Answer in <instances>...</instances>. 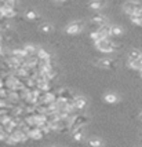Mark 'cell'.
<instances>
[{
  "label": "cell",
  "mask_w": 142,
  "mask_h": 147,
  "mask_svg": "<svg viewBox=\"0 0 142 147\" xmlns=\"http://www.w3.org/2000/svg\"><path fill=\"white\" fill-rule=\"evenodd\" d=\"M82 30H83V22H80V21L71 22L69 25L66 26V33L68 34H77Z\"/></svg>",
  "instance_id": "3957f363"
},
{
  "label": "cell",
  "mask_w": 142,
  "mask_h": 147,
  "mask_svg": "<svg viewBox=\"0 0 142 147\" xmlns=\"http://www.w3.org/2000/svg\"><path fill=\"white\" fill-rule=\"evenodd\" d=\"M88 144H90V146H102V140L94 138V139H90V140H88Z\"/></svg>",
  "instance_id": "d6986e66"
},
{
  "label": "cell",
  "mask_w": 142,
  "mask_h": 147,
  "mask_svg": "<svg viewBox=\"0 0 142 147\" xmlns=\"http://www.w3.org/2000/svg\"><path fill=\"white\" fill-rule=\"evenodd\" d=\"M138 25H139V26H142V18L139 19V22H138Z\"/></svg>",
  "instance_id": "7402d4cb"
},
{
  "label": "cell",
  "mask_w": 142,
  "mask_h": 147,
  "mask_svg": "<svg viewBox=\"0 0 142 147\" xmlns=\"http://www.w3.org/2000/svg\"><path fill=\"white\" fill-rule=\"evenodd\" d=\"M58 95H59V99H64V100H68V99H73L75 95L69 88H58Z\"/></svg>",
  "instance_id": "8992f818"
},
{
  "label": "cell",
  "mask_w": 142,
  "mask_h": 147,
  "mask_svg": "<svg viewBox=\"0 0 142 147\" xmlns=\"http://www.w3.org/2000/svg\"><path fill=\"white\" fill-rule=\"evenodd\" d=\"M3 48H4V45H3V43H0V55H1V52H3Z\"/></svg>",
  "instance_id": "ffe728a7"
},
{
  "label": "cell",
  "mask_w": 142,
  "mask_h": 147,
  "mask_svg": "<svg viewBox=\"0 0 142 147\" xmlns=\"http://www.w3.org/2000/svg\"><path fill=\"white\" fill-rule=\"evenodd\" d=\"M105 6V0H92L90 3V8L92 10H101Z\"/></svg>",
  "instance_id": "4fadbf2b"
},
{
  "label": "cell",
  "mask_w": 142,
  "mask_h": 147,
  "mask_svg": "<svg viewBox=\"0 0 142 147\" xmlns=\"http://www.w3.org/2000/svg\"><path fill=\"white\" fill-rule=\"evenodd\" d=\"M98 32L102 34L103 37H110V25H108V24H105V25L99 26L97 29Z\"/></svg>",
  "instance_id": "8fae6325"
},
{
  "label": "cell",
  "mask_w": 142,
  "mask_h": 147,
  "mask_svg": "<svg viewBox=\"0 0 142 147\" xmlns=\"http://www.w3.org/2000/svg\"><path fill=\"white\" fill-rule=\"evenodd\" d=\"M139 57H141V51H139V50H137V48H132V50H130L128 54H127V58H128V61H134V59H138Z\"/></svg>",
  "instance_id": "7c38bea8"
},
{
  "label": "cell",
  "mask_w": 142,
  "mask_h": 147,
  "mask_svg": "<svg viewBox=\"0 0 142 147\" xmlns=\"http://www.w3.org/2000/svg\"><path fill=\"white\" fill-rule=\"evenodd\" d=\"M25 17L28 19H37V14L35 13L33 10H28V11L25 13Z\"/></svg>",
  "instance_id": "ac0fdd59"
},
{
  "label": "cell",
  "mask_w": 142,
  "mask_h": 147,
  "mask_svg": "<svg viewBox=\"0 0 142 147\" xmlns=\"http://www.w3.org/2000/svg\"><path fill=\"white\" fill-rule=\"evenodd\" d=\"M72 138L75 142H83L84 140V127H79L75 131H72Z\"/></svg>",
  "instance_id": "52a82bcc"
},
{
  "label": "cell",
  "mask_w": 142,
  "mask_h": 147,
  "mask_svg": "<svg viewBox=\"0 0 142 147\" xmlns=\"http://www.w3.org/2000/svg\"><path fill=\"white\" fill-rule=\"evenodd\" d=\"M117 99H119V98H117L115 94H106V95L103 96V100L106 103H116Z\"/></svg>",
  "instance_id": "9a60e30c"
},
{
  "label": "cell",
  "mask_w": 142,
  "mask_h": 147,
  "mask_svg": "<svg viewBox=\"0 0 142 147\" xmlns=\"http://www.w3.org/2000/svg\"><path fill=\"white\" fill-rule=\"evenodd\" d=\"M123 10L128 15L130 14H139L142 13V3L137 1V0H128L123 4Z\"/></svg>",
  "instance_id": "7a4b0ae2"
},
{
  "label": "cell",
  "mask_w": 142,
  "mask_h": 147,
  "mask_svg": "<svg viewBox=\"0 0 142 147\" xmlns=\"http://www.w3.org/2000/svg\"><path fill=\"white\" fill-rule=\"evenodd\" d=\"M94 44H95V48H97L98 51L105 52V54H110V52H115L117 50V45L115 44L109 37L99 38V40L95 41Z\"/></svg>",
  "instance_id": "6da1fadb"
},
{
  "label": "cell",
  "mask_w": 142,
  "mask_h": 147,
  "mask_svg": "<svg viewBox=\"0 0 142 147\" xmlns=\"http://www.w3.org/2000/svg\"><path fill=\"white\" fill-rule=\"evenodd\" d=\"M91 24H92V26H95V30H97L99 26H102L106 24V18H105L103 15H101V14L94 15V17L91 18Z\"/></svg>",
  "instance_id": "5b68a950"
},
{
  "label": "cell",
  "mask_w": 142,
  "mask_h": 147,
  "mask_svg": "<svg viewBox=\"0 0 142 147\" xmlns=\"http://www.w3.org/2000/svg\"><path fill=\"white\" fill-rule=\"evenodd\" d=\"M52 1H55V3H62V1H65V0H52Z\"/></svg>",
  "instance_id": "44dd1931"
},
{
  "label": "cell",
  "mask_w": 142,
  "mask_h": 147,
  "mask_svg": "<svg viewBox=\"0 0 142 147\" xmlns=\"http://www.w3.org/2000/svg\"><path fill=\"white\" fill-rule=\"evenodd\" d=\"M139 74H141V78H142V69H141V70H139Z\"/></svg>",
  "instance_id": "cb8c5ba5"
},
{
  "label": "cell",
  "mask_w": 142,
  "mask_h": 147,
  "mask_svg": "<svg viewBox=\"0 0 142 147\" xmlns=\"http://www.w3.org/2000/svg\"><path fill=\"white\" fill-rule=\"evenodd\" d=\"M90 37H91V40H92V41L95 43V41H98L99 38H102L103 36H102V34H101L99 32H98V30H95V32H91V33H90Z\"/></svg>",
  "instance_id": "2e32d148"
},
{
  "label": "cell",
  "mask_w": 142,
  "mask_h": 147,
  "mask_svg": "<svg viewBox=\"0 0 142 147\" xmlns=\"http://www.w3.org/2000/svg\"><path fill=\"white\" fill-rule=\"evenodd\" d=\"M123 28L119 25H110V36H113V37H120L123 34Z\"/></svg>",
  "instance_id": "30bf717a"
},
{
  "label": "cell",
  "mask_w": 142,
  "mask_h": 147,
  "mask_svg": "<svg viewBox=\"0 0 142 147\" xmlns=\"http://www.w3.org/2000/svg\"><path fill=\"white\" fill-rule=\"evenodd\" d=\"M35 55L39 58V59H50V58H51V54H50V52H47L44 48H41V47H36Z\"/></svg>",
  "instance_id": "ba28073f"
},
{
  "label": "cell",
  "mask_w": 142,
  "mask_h": 147,
  "mask_svg": "<svg viewBox=\"0 0 142 147\" xmlns=\"http://www.w3.org/2000/svg\"><path fill=\"white\" fill-rule=\"evenodd\" d=\"M87 99L84 96H75L73 98V105H75V109L76 110H84L87 107Z\"/></svg>",
  "instance_id": "277c9868"
},
{
  "label": "cell",
  "mask_w": 142,
  "mask_h": 147,
  "mask_svg": "<svg viewBox=\"0 0 142 147\" xmlns=\"http://www.w3.org/2000/svg\"><path fill=\"white\" fill-rule=\"evenodd\" d=\"M98 67H102V69H112L115 65H113V62L110 61V59H106V58H102V59H99L97 62Z\"/></svg>",
  "instance_id": "9c48e42d"
},
{
  "label": "cell",
  "mask_w": 142,
  "mask_h": 147,
  "mask_svg": "<svg viewBox=\"0 0 142 147\" xmlns=\"http://www.w3.org/2000/svg\"><path fill=\"white\" fill-rule=\"evenodd\" d=\"M139 120H142V111L139 113Z\"/></svg>",
  "instance_id": "603a6c76"
},
{
  "label": "cell",
  "mask_w": 142,
  "mask_h": 147,
  "mask_svg": "<svg viewBox=\"0 0 142 147\" xmlns=\"http://www.w3.org/2000/svg\"><path fill=\"white\" fill-rule=\"evenodd\" d=\"M52 28L50 24H43V25H40V30H43V32H46V33H50V32H52Z\"/></svg>",
  "instance_id": "e0dca14e"
},
{
  "label": "cell",
  "mask_w": 142,
  "mask_h": 147,
  "mask_svg": "<svg viewBox=\"0 0 142 147\" xmlns=\"http://www.w3.org/2000/svg\"><path fill=\"white\" fill-rule=\"evenodd\" d=\"M22 48H24V51H25L26 55H33L35 51H36V45H33V44H26V45H24Z\"/></svg>",
  "instance_id": "5bb4252c"
}]
</instances>
